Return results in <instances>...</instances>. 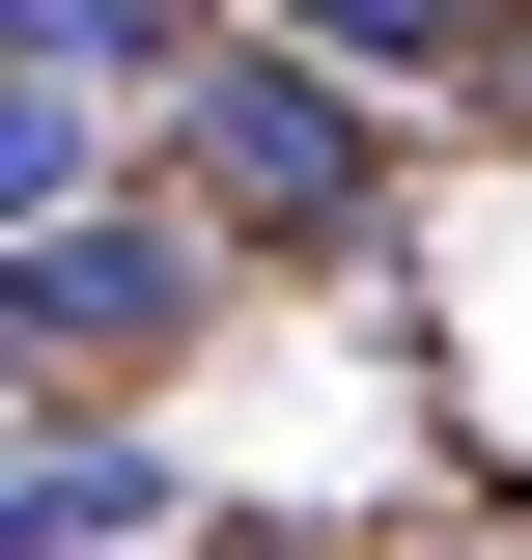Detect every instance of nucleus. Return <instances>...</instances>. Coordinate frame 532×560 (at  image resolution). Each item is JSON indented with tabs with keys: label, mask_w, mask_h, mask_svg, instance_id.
I'll list each match as a JSON object with an SVG mask.
<instances>
[{
	"label": "nucleus",
	"mask_w": 532,
	"mask_h": 560,
	"mask_svg": "<svg viewBox=\"0 0 532 560\" xmlns=\"http://www.w3.org/2000/svg\"><path fill=\"white\" fill-rule=\"evenodd\" d=\"M309 57H449V0H280Z\"/></svg>",
	"instance_id": "nucleus-5"
},
{
	"label": "nucleus",
	"mask_w": 532,
	"mask_h": 560,
	"mask_svg": "<svg viewBox=\"0 0 532 560\" xmlns=\"http://www.w3.org/2000/svg\"><path fill=\"white\" fill-rule=\"evenodd\" d=\"M224 0H0V84H197Z\"/></svg>",
	"instance_id": "nucleus-3"
},
{
	"label": "nucleus",
	"mask_w": 532,
	"mask_h": 560,
	"mask_svg": "<svg viewBox=\"0 0 532 560\" xmlns=\"http://www.w3.org/2000/svg\"><path fill=\"white\" fill-rule=\"evenodd\" d=\"M197 224H365V84H309V28L280 57L197 28Z\"/></svg>",
	"instance_id": "nucleus-2"
},
{
	"label": "nucleus",
	"mask_w": 532,
	"mask_h": 560,
	"mask_svg": "<svg viewBox=\"0 0 532 560\" xmlns=\"http://www.w3.org/2000/svg\"><path fill=\"white\" fill-rule=\"evenodd\" d=\"M197 280H224V224L57 197V224H0V364H169V337H197Z\"/></svg>",
	"instance_id": "nucleus-1"
},
{
	"label": "nucleus",
	"mask_w": 532,
	"mask_h": 560,
	"mask_svg": "<svg viewBox=\"0 0 532 560\" xmlns=\"http://www.w3.org/2000/svg\"><path fill=\"white\" fill-rule=\"evenodd\" d=\"M140 560H169V533H140Z\"/></svg>",
	"instance_id": "nucleus-6"
},
{
	"label": "nucleus",
	"mask_w": 532,
	"mask_h": 560,
	"mask_svg": "<svg viewBox=\"0 0 532 560\" xmlns=\"http://www.w3.org/2000/svg\"><path fill=\"white\" fill-rule=\"evenodd\" d=\"M84 197V84H0V224H57Z\"/></svg>",
	"instance_id": "nucleus-4"
}]
</instances>
